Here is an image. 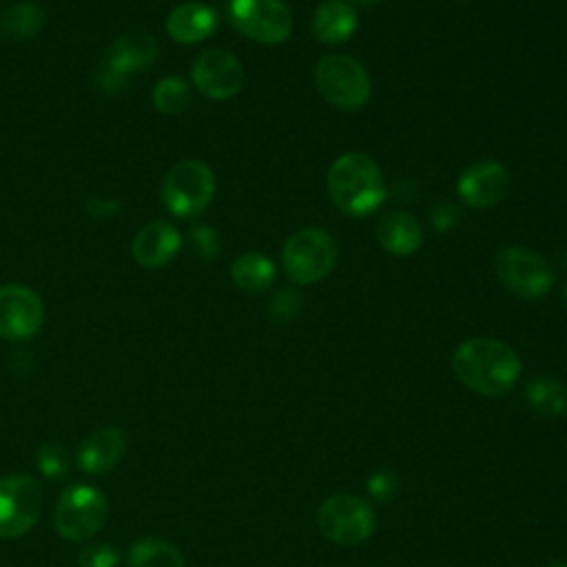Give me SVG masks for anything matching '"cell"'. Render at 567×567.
Instances as JSON below:
<instances>
[{"label":"cell","instance_id":"6da1fadb","mask_svg":"<svg viewBox=\"0 0 567 567\" xmlns=\"http://www.w3.org/2000/svg\"><path fill=\"white\" fill-rule=\"evenodd\" d=\"M452 370L476 394L503 396L516 385L523 363L509 343L494 337H472L456 346Z\"/></svg>","mask_w":567,"mask_h":567},{"label":"cell","instance_id":"7a4b0ae2","mask_svg":"<svg viewBox=\"0 0 567 567\" xmlns=\"http://www.w3.org/2000/svg\"><path fill=\"white\" fill-rule=\"evenodd\" d=\"M328 197L350 217L374 213L385 199V179L379 164L365 153H343L328 168Z\"/></svg>","mask_w":567,"mask_h":567},{"label":"cell","instance_id":"3957f363","mask_svg":"<svg viewBox=\"0 0 567 567\" xmlns=\"http://www.w3.org/2000/svg\"><path fill=\"white\" fill-rule=\"evenodd\" d=\"M315 84L323 100L341 111L361 109L372 93L368 71L346 53L323 55L315 66Z\"/></svg>","mask_w":567,"mask_h":567},{"label":"cell","instance_id":"277c9868","mask_svg":"<svg viewBox=\"0 0 567 567\" xmlns=\"http://www.w3.org/2000/svg\"><path fill=\"white\" fill-rule=\"evenodd\" d=\"M159 53L157 40L146 31L122 33L104 53L102 62L95 69V86L115 95L126 86L131 73L148 69Z\"/></svg>","mask_w":567,"mask_h":567},{"label":"cell","instance_id":"5b68a950","mask_svg":"<svg viewBox=\"0 0 567 567\" xmlns=\"http://www.w3.org/2000/svg\"><path fill=\"white\" fill-rule=\"evenodd\" d=\"M281 264L295 284H317L332 272L337 244L332 235L321 228H301L286 239Z\"/></svg>","mask_w":567,"mask_h":567},{"label":"cell","instance_id":"8992f818","mask_svg":"<svg viewBox=\"0 0 567 567\" xmlns=\"http://www.w3.org/2000/svg\"><path fill=\"white\" fill-rule=\"evenodd\" d=\"M319 532L343 547L368 540L377 527L374 509L357 494H332L317 509Z\"/></svg>","mask_w":567,"mask_h":567},{"label":"cell","instance_id":"52a82bcc","mask_svg":"<svg viewBox=\"0 0 567 567\" xmlns=\"http://www.w3.org/2000/svg\"><path fill=\"white\" fill-rule=\"evenodd\" d=\"M106 514H109V503L104 494L93 485L80 483L62 492L55 505L53 525L62 538L82 543L95 536L104 527Z\"/></svg>","mask_w":567,"mask_h":567},{"label":"cell","instance_id":"ba28073f","mask_svg":"<svg viewBox=\"0 0 567 567\" xmlns=\"http://www.w3.org/2000/svg\"><path fill=\"white\" fill-rule=\"evenodd\" d=\"M498 281L520 299H540L554 286V268L525 246H505L494 257Z\"/></svg>","mask_w":567,"mask_h":567},{"label":"cell","instance_id":"9c48e42d","mask_svg":"<svg viewBox=\"0 0 567 567\" xmlns=\"http://www.w3.org/2000/svg\"><path fill=\"white\" fill-rule=\"evenodd\" d=\"M215 195V175L199 159H184L168 168L162 182V199L177 217L199 215Z\"/></svg>","mask_w":567,"mask_h":567},{"label":"cell","instance_id":"30bf717a","mask_svg":"<svg viewBox=\"0 0 567 567\" xmlns=\"http://www.w3.org/2000/svg\"><path fill=\"white\" fill-rule=\"evenodd\" d=\"M228 20L261 44H279L292 31V13L284 0H228Z\"/></svg>","mask_w":567,"mask_h":567},{"label":"cell","instance_id":"8fae6325","mask_svg":"<svg viewBox=\"0 0 567 567\" xmlns=\"http://www.w3.org/2000/svg\"><path fill=\"white\" fill-rule=\"evenodd\" d=\"M42 509V487L29 474L0 478V536L18 538L27 534Z\"/></svg>","mask_w":567,"mask_h":567},{"label":"cell","instance_id":"7c38bea8","mask_svg":"<svg viewBox=\"0 0 567 567\" xmlns=\"http://www.w3.org/2000/svg\"><path fill=\"white\" fill-rule=\"evenodd\" d=\"M190 80L210 100H230L244 86L241 62L224 49H208L190 66Z\"/></svg>","mask_w":567,"mask_h":567},{"label":"cell","instance_id":"4fadbf2b","mask_svg":"<svg viewBox=\"0 0 567 567\" xmlns=\"http://www.w3.org/2000/svg\"><path fill=\"white\" fill-rule=\"evenodd\" d=\"M44 321V306L35 290L20 284L0 286V337L29 339Z\"/></svg>","mask_w":567,"mask_h":567},{"label":"cell","instance_id":"5bb4252c","mask_svg":"<svg viewBox=\"0 0 567 567\" xmlns=\"http://www.w3.org/2000/svg\"><path fill=\"white\" fill-rule=\"evenodd\" d=\"M509 188V173L501 162L481 159L470 164L458 182L456 193L470 208H492L496 206Z\"/></svg>","mask_w":567,"mask_h":567},{"label":"cell","instance_id":"9a60e30c","mask_svg":"<svg viewBox=\"0 0 567 567\" xmlns=\"http://www.w3.org/2000/svg\"><path fill=\"white\" fill-rule=\"evenodd\" d=\"M126 452V434L122 427H100L93 430L78 447V465L89 474H104L113 470Z\"/></svg>","mask_w":567,"mask_h":567},{"label":"cell","instance_id":"2e32d148","mask_svg":"<svg viewBox=\"0 0 567 567\" xmlns=\"http://www.w3.org/2000/svg\"><path fill=\"white\" fill-rule=\"evenodd\" d=\"M182 246L179 230L168 221H151L142 226L133 239V259L144 268H159L168 264Z\"/></svg>","mask_w":567,"mask_h":567},{"label":"cell","instance_id":"e0dca14e","mask_svg":"<svg viewBox=\"0 0 567 567\" xmlns=\"http://www.w3.org/2000/svg\"><path fill=\"white\" fill-rule=\"evenodd\" d=\"M217 29V13L204 2H182L171 9L166 31L175 42L193 44L206 40Z\"/></svg>","mask_w":567,"mask_h":567},{"label":"cell","instance_id":"ac0fdd59","mask_svg":"<svg viewBox=\"0 0 567 567\" xmlns=\"http://www.w3.org/2000/svg\"><path fill=\"white\" fill-rule=\"evenodd\" d=\"M377 239L394 257H410L423 241L421 224L405 210H388L377 221Z\"/></svg>","mask_w":567,"mask_h":567},{"label":"cell","instance_id":"d6986e66","mask_svg":"<svg viewBox=\"0 0 567 567\" xmlns=\"http://www.w3.org/2000/svg\"><path fill=\"white\" fill-rule=\"evenodd\" d=\"M357 11L346 0H323L310 20L312 35L323 44H341L357 31Z\"/></svg>","mask_w":567,"mask_h":567},{"label":"cell","instance_id":"ffe728a7","mask_svg":"<svg viewBox=\"0 0 567 567\" xmlns=\"http://www.w3.org/2000/svg\"><path fill=\"white\" fill-rule=\"evenodd\" d=\"M233 284L244 292H264L275 281V264L261 252H241L230 266Z\"/></svg>","mask_w":567,"mask_h":567},{"label":"cell","instance_id":"44dd1931","mask_svg":"<svg viewBox=\"0 0 567 567\" xmlns=\"http://www.w3.org/2000/svg\"><path fill=\"white\" fill-rule=\"evenodd\" d=\"M527 403L534 412L543 416H565L567 414V385L554 377H536L525 390Z\"/></svg>","mask_w":567,"mask_h":567},{"label":"cell","instance_id":"7402d4cb","mask_svg":"<svg viewBox=\"0 0 567 567\" xmlns=\"http://www.w3.org/2000/svg\"><path fill=\"white\" fill-rule=\"evenodd\" d=\"M44 27V11L35 2H13L0 13V35L7 40H27Z\"/></svg>","mask_w":567,"mask_h":567},{"label":"cell","instance_id":"603a6c76","mask_svg":"<svg viewBox=\"0 0 567 567\" xmlns=\"http://www.w3.org/2000/svg\"><path fill=\"white\" fill-rule=\"evenodd\" d=\"M128 567H184L179 549L164 538H142L131 545Z\"/></svg>","mask_w":567,"mask_h":567},{"label":"cell","instance_id":"cb8c5ba5","mask_svg":"<svg viewBox=\"0 0 567 567\" xmlns=\"http://www.w3.org/2000/svg\"><path fill=\"white\" fill-rule=\"evenodd\" d=\"M190 104V86L179 75H166L153 86V106L164 115H179Z\"/></svg>","mask_w":567,"mask_h":567},{"label":"cell","instance_id":"d4e9b609","mask_svg":"<svg viewBox=\"0 0 567 567\" xmlns=\"http://www.w3.org/2000/svg\"><path fill=\"white\" fill-rule=\"evenodd\" d=\"M35 461L38 467L42 472V476L51 478V481H60L66 476L69 472V456L66 450L55 443V441H47L35 450Z\"/></svg>","mask_w":567,"mask_h":567},{"label":"cell","instance_id":"484cf974","mask_svg":"<svg viewBox=\"0 0 567 567\" xmlns=\"http://www.w3.org/2000/svg\"><path fill=\"white\" fill-rule=\"evenodd\" d=\"M301 310V295L295 288H284L268 301V317L275 323H288L297 319Z\"/></svg>","mask_w":567,"mask_h":567},{"label":"cell","instance_id":"4316f807","mask_svg":"<svg viewBox=\"0 0 567 567\" xmlns=\"http://www.w3.org/2000/svg\"><path fill=\"white\" fill-rule=\"evenodd\" d=\"M120 551L111 543H93L80 549L78 565L80 567H117L120 565Z\"/></svg>","mask_w":567,"mask_h":567},{"label":"cell","instance_id":"83f0119b","mask_svg":"<svg viewBox=\"0 0 567 567\" xmlns=\"http://www.w3.org/2000/svg\"><path fill=\"white\" fill-rule=\"evenodd\" d=\"M365 489H368L370 496H374L379 501H388V498H392L396 494L399 478L390 470H377L374 474H370V478L365 483Z\"/></svg>","mask_w":567,"mask_h":567},{"label":"cell","instance_id":"f1b7e54d","mask_svg":"<svg viewBox=\"0 0 567 567\" xmlns=\"http://www.w3.org/2000/svg\"><path fill=\"white\" fill-rule=\"evenodd\" d=\"M190 241L193 248L204 257V259H215L219 255V239L217 233L208 226H195L190 230Z\"/></svg>","mask_w":567,"mask_h":567},{"label":"cell","instance_id":"f546056e","mask_svg":"<svg viewBox=\"0 0 567 567\" xmlns=\"http://www.w3.org/2000/svg\"><path fill=\"white\" fill-rule=\"evenodd\" d=\"M430 219H432V224H434L439 230H447L450 226L456 224V219H458V208L452 206V204H447V202H441L439 206H434V208L430 210Z\"/></svg>","mask_w":567,"mask_h":567},{"label":"cell","instance_id":"4dcf8cb0","mask_svg":"<svg viewBox=\"0 0 567 567\" xmlns=\"http://www.w3.org/2000/svg\"><path fill=\"white\" fill-rule=\"evenodd\" d=\"M117 202L113 199H106V197H91L86 202V213L93 215L95 219H104V217H111L117 213Z\"/></svg>","mask_w":567,"mask_h":567},{"label":"cell","instance_id":"1f68e13d","mask_svg":"<svg viewBox=\"0 0 567 567\" xmlns=\"http://www.w3.org/2000/svg\"><path fill=\"white\" fill-rule=\"evenodd\" d=\"M350 4H357V7H374V4H379L381 0H348Z\"/></svg>","mask_w":567,"mask_h":567},{"label":"cell","instance_id":"d6a6232c","mask_svg":"<svg viewBox=\"0 0 567 567\" xmlns=\"http://www.w3.org/2000/svg\"><path fill=\"white\" fill-rule=\"evenodd\" d=\"M547 567H567V563H551V565H547Z\"/></svg>","mask_w":567,"mask_h":567},{"label":"cell","instance_id":"836d02e7","mask_svg":"<svg viewBox=\"0 0 567 567\" xmlns=\"http://www.w3.org/2000/svg\"><path fill=\"white\" fill-rule=\"evenodd\" d=\"M565 301H567V284H565Z\"/></svg>","mask_w":567,"mask_h":567}]
</instances>
